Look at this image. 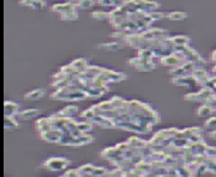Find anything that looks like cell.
Instances as JSON below:
<instances>
[{
    "mask_svg": "<svg viewBox=\"0 0 216 177\" xmlns=\"http://www.w3.org/2000/svg\"><path fill=\"white\" fill-rule=\"evenodd\" d=\"M66 164H69V162H67L66 159H57V158H52V159H49V162H47L46 166L49 168V169H52L53 171H55V170H58V169L64 168Z\"/></svg>",
    "mask_w": 216,
    "mask_h": 177,
    "instance_id": "6da1fadb",
    "label": "cell"
},
{
    "mask_svg": "<svg viewBox=\"0 0 216 177\" xmlns=\"http://www.w3.org/2000/svg\"><path fill=\"white\" fill-rule=\"evenodd\" d=\"M43 96H45V91L42 88H40V90H35V91L25 94V98L26 99H39V98H42Z\"/></svg>",
    "mask_w": 216,
    "mask_h": 177,
    "instance_id": "7a4b0ae2",
    "label": "cell"
},
{
    "mask_svg": "<svg viewBox=\"0 0 216 177\" xmlns=\"http://www.w3.org/2000/svg\"><path fill=\"white\" fill-rule=\"evenodd\" d=\"M40 114V111L39 110H26V111H24V112H22L20 114V116H23L24 118H28V117H35V116H37Z\"/></svg>",
    "mask_w": 216,
    "mask_h": 177,
    "instance_id": "3957f363",
    "label": "cell"
},
{
    "mask_svg": "<svg viewBox=\"0 0 216 177\" xmlns=\"http://www.w3.org/2000/svg\"><path fill=\"white\" fill-rule=\"evenodd\" d=\"M185 16H186L185 13L175 12V13H171V14H169V18H171V19H174V20H179V19H184Z\"/></svg>",
    "mask_w": 216,
    "mask_h": 177,
    "instance_id": "277c9868",
    "label": "cell"
},
{
    "mask_svg": "<svg viewBox=\"0 0 216 177\" xmlns=\"http://www.w3.org/2000/svg\"><path fill=\"white\" fill-rule=\"evenodd\" d=\"M116 46H118V44H114V43H112V44H105V48L108 49V50H114V49H118Z\"/></svg>",
    "mask_w": 216,
    "mask_h": 177,
    "instance_id": "5b68a950",
    "label": "cell"
}]
</instances>
